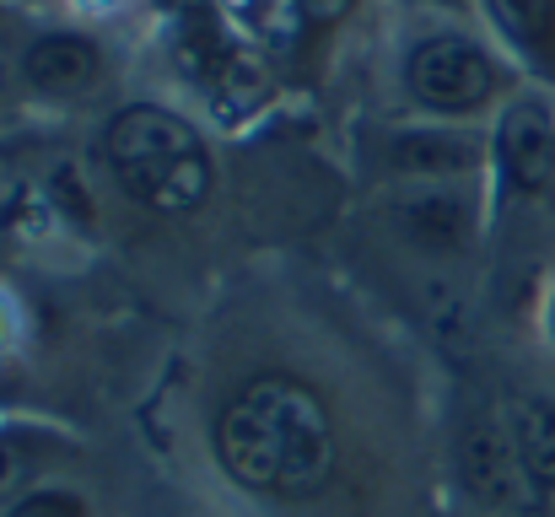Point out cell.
Returning a JSON list of instances; mask_svg holds the SVG:
<instances>
[{
	"instance_id": "5",
	"label": "cell",
	"mask_w": 555,
	"mask_h": 517,
	"mask_svg": "<svg viewBox=\"0 0 555 517\" xmlns=\"http://www.w3.org/2000/svg\"><path fill=\"white\" fill-rule=\"evenodd\" d=\"M496 157H502V172L513 189L524 194H540L555 172V130L551 114L540 103H513L502 130H496Z\"/></svg>"
},
{
	"instance_id": "8",
	"label": "cell",
	"mask_w": 555,
	"mask_h": 517,
	"mask_svg": "<svg viewBox=\"0 0 555 517\" xmlns=\"http://www.w3.org/2000/svg\"><path fill=\"white\" fill-rule=\"evenodd\" d=\"M502 33L540 65H555V0H491Z\"/></svg>"
},
{
	"instance_id": "13",
	"label": "cell",
	"mask_w": 555,
	"mask_h": 517,
	"mask_svg": "<svg viewBox=\"0 0 555 517\" xmlns=\"http://www.w3.org/2000/svg\"><path fill=\"white\" fill-rule=\"evenodd\" d=\"M351 5H357V0H302V11H308L313 22H340Z\"/></svg>"
},
{
	"instance_id": "12",
	"label": "cell",
	"mask_w": 555,
	"mask_h": 517,
	"mask_svg": "<svg viewBox=\"0 0 555 517\" xmlns=\"http://www.w3.org/2000/svg\"><path fill=\"white\" fill-rule=\"evenodd\" d=\"M5 517H87V513H81V502L70 491H38V496L16 502Z\"/></svg>"
},
{
	"instance_id": "6",
	"label": "cell",
	"mask_w": 555,
	"mask_h": 517,
	"mask_svg": "<svg viewBox=\"0 0 555 517\" xmlns=\"http://www.w3.org/2000/svg\"><path fill=\"white\" fill-rule=\"evenodd\" d=\"M22 70H27V81H33L38 92L76 98V92H87V87L98 81L103 60H98V49H92L87 38H76V33H49V38H38V43L27 49Z\"/></svg>"
},
{
	"instance_id": "3",
	"label": "cell",
	"mask_w": 555,
	"mask_h": 517,
	"mask_svg": "<svg viewBox=\"0 0 555 517\" xmlns=\"http://www.w3.org/2000/svg\"><path fill=\"white\" fill-rule=\"evenodd\" d=\"M453 464H459V486L469 502H480L486 513H518L524 496H529V469L518 458V442L502 421L491 415H475L464 431H459V448H453Z\"/></svg>"
},
{
	"instance_id": "14",
	"label": "cell",
	"mask_w": 555,
	"mask_h": 517,
	"mask_svg": "<svg viewBox=\"0 0 555 517\" xmlns=\"http://www.w3.org/2000/svg\"><path fill=\"white\" fill-rule=\"evenodd\" d=\"M448 5H453V0H448Z\"/></svg>"
},
{
	"instance_id": "1",
	"label": "cell",
	"mask_w": 555,
	"mask_h": 517,
	"mask_svg": "<svg viewBox=\"0 0 555 517\" xmlns=\"http://www.w3.org/2000/svg\"><path fill=\"white\" fill-rule=\"evenodd\" d=\"M221 469L264 496H313L335 469V426L297 377H254L216 421Z\"/></svg>"
},
{
	"instance_id": "10",
	"label": "cell",
	"mask_w": 555,
	"mask_h": 517,
	"mask_svg": "<svg viewBox=\"0 0 555 517\" xmlns=\"http://www.w3.org/2000/svg\"><path fill=\"white\" fill-rule=\"evenodd\" d=\"M393 163H399L404 172H431V178H442V172L469 168V146H464L459 135L410 130V135H399V141H393Z\"/></svg>"
},
{
	"instance_id": "7",
	"label": "cell",
	"mask_w": 555,
	"mask_h": 517,
	"mask_svg": "<svg viewBox=\"0 0 555 517\" xmlns=\"http://www.w3.org/2000/svg\"><path fill=\"white\" fill-rule=\"evenodd\" d=\"M513 442H518V458L529 469V480L540 491L555 486V399H529L518 404L513 415Z\"/></svg>"
},
{
	"instance_id": "11",
	"label": "cell",
	"mask_w": 555,
	"mask_h": 517,
	"mask_svg": "<svg viewBox=\"0 0 555 517\" xmlns=\"http://www.w3.org/2000/svg\"><path fill=\"white\" fill-rule=\"evenodd\" d=\"M33 469H38V448L27 437H0V502L16 496L33 480Z\"/></svg>"
},
{
	"instance_id": "2",
	"label": "cell",
	"mask_w": 555,
	"mask_h": 517,
	"mask_svg": "<svg viewBox=\"0 0 555 517\" xmlns=\"http://www.w3.org/2000/svg\"><path fill=\"white\" fill-rule=\"evenodd\" d=\"M108 168L119 172L130 199L163 216L194 210L210 189V163L199 135L168 108H125L108 125Z\"/></svg>"
},
{
	"instance_id": "4",
	"label": "cell",
	"mask_w": 555,
	"mask_h": 517,
	"mask_svg": "<svg viewBox=\"0 0 555 517\" xmlns=\"http://www.w3.org/2000/svg\"><path fill=\"white\" fill-rule=\"evenodd\" d=\"M410 92L437 114H469L496 92V65L464 38H426L410 54Z\"/></svg>"
},
{
	"instance_id": "9",
	"label": "cell",
	"mask_w": 555,
	"mask_h": 517,
	"mask_svg": "<svg viewBox=\"0 0 555 517\" xmlns=\"http://www.w3.org/2000/svg\"><path fill=\"white\" fill-rule=\"evenodd\" d=\"M404 227L426 248H459L464 243V199L459 194H426L404 205Z\"/></svg>"
}]
</instances>
